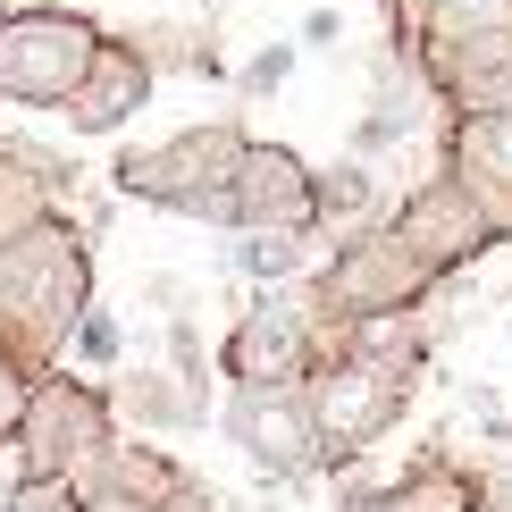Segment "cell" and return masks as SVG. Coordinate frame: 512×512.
Returning a JSON list of instances; mask_svg holds the SVG:
<instances>
[{
	"label": "cell",
	"instance_id": "cell-10",
	"mask_svg": "<svg viewBox=\"0 0 512 512\" xmlns=\"http://www.w3.org/2000/svg\"><path fill=\"white\" fill-rule=\"evenodd\" d=\"M219 370L236 378V387H303V370H311V319L286 311V303L244 311L236 328H227V345H219Z\"/></svg>",
	"mask_w": 512,
	"mask_h": 512
},
{
	"label": "cell",
	"instance_id": "cell-18",
	"mask_svg": "<svg viewBox=\"0 0 512 512\" xmlns=\"http://www.w3.org/2000/svg\"><path fill=\"white\" fill-rule=\"evenodd\" d=\"M286 76H294V42H269V51L252 59V68H244L236 84H244V93H277V84H286Z\"/></svg>",
	"mask_w": 512,
	"mask_h": 512
},
{
	"label": "cell",
	"instance_id": "cell-13",
	"mask_svg": "<svg viewBox=\"0 0 512 512\" xmlns=\"http://www.w3.org/2000/svg\"><path fill=\"white\" fill-rule=\"evenodd\" d=\"M437 84L454 93V110H462V118L512 110V34H504V26H487V34H462V42H445V59H437Z\"/></svg>",
	"mask_w": 512,
	"mask_h": 512
},
{
	"label": "cell",
	"instance_id": "cell-4",
	"mask_svg": "<svg viewBox=\"0 0 512 512\" xmlns=\"http://www.w3.org/2000/svg\"><path fill=\"white\" fill-rule=\"evenodd\" d=\"M101 34L93 17H68V9H17L0 17V93L26 101V110H59V101L84 84Z\"/></svg>",
	"mask_w": 512,
	"mask_h": 512
},
{
	"label": "cell",
	"instance_id": "cell-6",
	"mask_svg": "<svg viewBox=\"0 0 512 512\" xmlns=\"http://www.w3.org/2000/svg\"><path fill=\"white\" fill-rule=\"evenodd\" d=\"M420 286H429V277L412 269V252L395 244V227L387 236H353L328 269H319V303L336 319H395V311L420 303Z\"/></svg>",
	"mask_w": 512,
	"mask_h": 512
},
{
	"label": "cell",
	"instance_id": "cell-8",
	"mask_svg": "<svg viewBox=\"0 0 512 512\" xmlns=\"http://www.w3.org/2000/svg\"><path fill=\"white\" fill-rule=\"evenodd\" d=\"M395 244L412 252V269H420V277H445V269H462V261H471V252H487V244H496V227H487V210L462 194L454 177H445V185H420V194L403 202Z\"/></svg>",
	"mask_w": 512,
	"mask_h": 512
},
{
	"label": "cell",
	"instance_id": "cell-3",
	"mask_svg": "<svg viewBox=\"0 0 512 512\" xmlns=\"http://www.w3.org/2000/svg\"><path fill=\"white\" fill-rule=\"evenodd\" d=\"M0 303L34 336V353H51L84 311V252L68 227H26L17 244H0Z\"/></svg>",
	"mask_w": 512,
	"mask_h": 512
},
{
	"label": "cell",
	"instance_id": "cell-16",
	"mask_svg": "<svg viewBox=\"0 0 512 512\" xmlns=\"http://www.w3.org/2000/svg\"><path fill=\"white\" fill-rule=\"evenodd\" d=\"M68 336H76V353H84V361H101V370L126 353V336H118V319H110V311H76V328H68Z\"/></svg>",
	"mask_w": 512,
	"mask_h": 512
},
{
	"label": "cell",
	"instance_id": "cell-2",
	"mask_svg": "<svg viewBox=\"0 0 512 512\" xmlns=\"http://www.w3.org/2000/svg\"><path fill=\"white\" fill-rule=\"evenodd\" d=\"M236 152H244L236 126H185V135L152 143V152H126L118 160V185L143 194V202L185 210V219L227 227V168H236Z\"/></svg>",
	"mask_w": 512,
	"mask_h": 512
},
{
	"label": "cell",
	"instance_id": "cell-17",
	"mask_svg": "<svg viewBox=\"0 0 512 512\" xmlns=\"http://www.w3.org/2000/svg\"><path fill=\"white\" fill-rule=\"evenodd\" d=\"M26 387H34V378H26V361H17L9 345H0V445L17 437V412H26Z\"/></svg>",
	"mask_w": 512,
	"mask_h": 512
},
{
	"label": "cell",
	"instance_id": "cell-9",
	"mask_svg": "<svg viewBox=\"0 0 512 512\" xmlns=\"http://www.w3.org/2000/svg\"><path fill=\"white\" fill-rule=\"evenodd\" d=\"M227 227H311V168L286 143H244L227 168Z\"/></svg>",
	"mask_w": 512,
	"mask_h": 512
},
{
	"label": "cell",
	"instance_id": "cell-11",
	"mask_svg": "<svg viewBox=\"0 0 512 512\" xmlns=\"http://www.w3.org/2000/svg\"><path fill=\"white\" fill-rule=\"evenodd\" d=\"M143 101H152V59L126 51V42H101L93 68H84V84L59 101V110H68L76 135H118L126 118H143Z\"/></svg>",
	"mask_w": 512,
	"mask_h": 512
},
{
	"label": "cell",
	"instance_id": "cell-1",
	"mask_svg": "<svg viewBox=\"0 0 512 512\" xmlns=\"http://www.w3.org/2000/svg\"><path fill=\"white\" fill-rule=\"evenodd\" d=\"M420 370V353L403 345V353H345L336 370H319L311 378V437H319V462H353L361 445H370L387 420L403 412V378Z\"/></svg>",
	"mask_w": 512,
	"mask_h": 512
},
{
	"label": "cell",
	"instance_id": "cell-7",
	"mask_svg": "<svg viewBox=\"0 0 512 512\" xmlns=\"http://www.w3.org/2000/svg\"><path fill=\"white\" fill-rule=\"evenodd\" d=\"M227 437L277 479L319 471V437H311V395L303 387H227Z\"/></svg>",
	"mask_w": 512,
	"mask_h": 512
},
{
	"label": "cell",
	"instance_id": "cell-14",
	"mask_svg": "<svg viewBox=\"0 0 512 512\" xmlns=\"http://www.w3.org/2000/svg\"><path fill=\"white\" fill-rule=\"evenodd\" d=\"M227 269L252 286H294V277H311V227H236Z\"/></svg>",
	"mask_w": 512,
	"mask_h": 512
},
{
	"label": "cell",
	"instance_id": "cell-19",
	"mask_svg": "<svg viewBox=\"0 0 512 512\" xmlns=\"http://www.w3.org/2000/svg\"><path fill=\"white\" fill-rule=\"evenodd\" d=\"M84 512H168V504L143 487H101V496H84Z\"/></svg>",
	"mask_w": 512,
	"mask_h": 512
},
{
	"label": "cell",
	"instance_id": "cell-5",
	"mask_svg": "<svg viewBox=\"0 0 512 512\" xmlns=\"http://www.w3.org/2000/svg\"><path fill=\"white\" fill-rule=\"evenodd\" d=\"M9 445H17V479L26 487H59L84 454H110L101 445V395L76 387V378H34Z\"/></svg>",
	"mask_w": 512,
	"mask_h": 512
},
{
	"label": "cell",
	"instance_id": "cell-15",
	"mask_svg": "<svg viewBox=\"0 0 512 512\" xmlns=\"http://www.w3.org/2000/svg\"><path fill=\"white\" fill-rule=\"evenodd\" d=\"M370 210H378L370 160H345V168H328V177H311V219H361L370 227Z\"/></svg>",
	"mask_w": 512,
	"mask_h": 512
},
{
	"label": "cell",
	"instance_id": "cell-12",
	"mask_svg": "<svg viewBox=\"0 0 512 512\" xmlns=\"http://www.w3.org/2000/svg\"><path fill=\"white\" fill-rule=\"evenodd\" d=\"M454 185L487 210L496 236H512V110L462 118V135H454Z\"/></svg>",
	"mask_w": 512,
	"mask_h": 512
},
{
	"label": "cell",
	"instance_id": "cell-20",
	"mask_svg": "<svg viewBox=\"0 0 512 512\" xmlns=\"http://www.w3.org/2000/svg\"><path fill=\"white\" fill-rule=\"evenodd\" d=\"M336 34H345V17H336V9H311V17H303V42H311V51H319V42H336Z\"/></svg>",
	"mask_w": 512,
	"mask_h": 512
}]
</instances>
